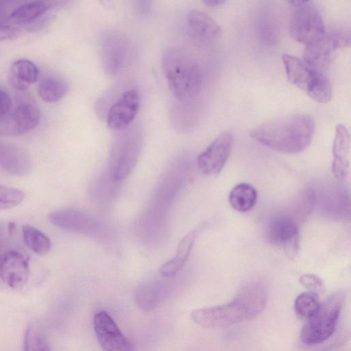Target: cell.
<instances>
[{
    "mask_svg": "<svg viewBox=\"0 0 351 351\" xmlns=\"http://www.w3.org/2000/svg\"><path fill=\"white\" fill-rule=\"evenodd\" d=\"M314 129L311 116L294 114L264 122L252 130L250 136L272 149L294 154L308 147Z\"/></svg>",
    "mask_w": 351,
    "mask_h": 351,
    "instance_id": "obj_1",
    "label": "cell"
},
{
    "mask_svg": "<svg viewBox=\"0 0 351 351\" xmlns=\"http://www.w3.org/2000/svg\"><path fill=\"white\" fill-rule=\"evenodd\" d=\"M162 69L174 97L181 102L192 101L202 87V72L195 58L181 47L167 48L162 57Z\"/></svg>",
    "mask_w": 351,
    "mask_h": 351,
    "instance_id": "obj_2",
    "label": "cell"
},
{
    "mask_svg": "<svg viewBox=\"0 0 351 351\" xmlns=\"http://www.w3.org/2000/svg\"><path fill=\"white\" fill-rule=\"evenodd\" d=\"M345 300L343 291L329 295L316 313L304 325L300 332L301 341L306 345H317L328 339L334 333Z\"/></svg>",
    "mask_w": 351,
    "mask_h": 351,
    "instance_id": "obj_3",
    "label": "cell"
},
{
    "mask_svg": "<svg viewBox=\"0 0 351 351\" xmlns=\"http://www.w3.org/2000/svg\"><path fill=\"white\" fill-rule=\"evenodd\" d=\"M289 32L297 42L308 46L322 40L326 29L322 15L313 1H290Z\"/></svg>",
    "mask_w": 351,
    "mask_h": 351,
    "instance_id": "obj_4",
    "label": "cell"
},
{
    "mask_svg": "<svg viewBox=\"0 0 351 351\" xmlns=\"http://www.w3.org/2000/svg\"><path fill=\"white\" fill-rule=\"evenodd\" d=\"M192 320L205 328H224L255 318L242 297L237 294L228 303L195 309L191 313Z\"/></svg>",
    "mask_w": 351,
    "mask_h": 351,
    "instance_id": "obj_5",
    "label": "cell"
},
{
    "mask_svg": "<svg viewBox=\"0 0 351 351\" xmlns=\"http://www.w3.org/2000/svg\"><path fill=\"white\" fill-rule=\"evenodd\" d=\"M40 111L32 95L25 91H15L14 104L10 111L0 118V135L26 133L39 123Z\"/></svg>",
    "mask_w": 351,
    "mask_h": 351,
    "instance_id": "obj_6",
    "label": "cell"
},
{
    "mask_svg": "<svg viewBox=\"0 0 351 351\" xmlns=\"http://www.w3.org/2000/svg\"><path fill=\"white\" fill-rule=\"evenodd\" d=\"M141 140L138 132H125L114 143L110 158V175L114 182L126 178L134 169L141 152Z\"/></svg>",
    "mask_w": 351,
    "mask_h": 351,
    "instance_id": "obj_7",
    "label": "cell"
},
{
    "mask_svg": "<svg viewBox=\"0 0 351 351\" xmlns=\"http://www.w3.org/2000/svg\"><path fill=\"white\" fill-rule=\"evenodd\" d=\"M49 220L53 226L72 232L95 237L104 234V227L99 220L77 208L54 210L49 214Z\"/></svg>",
    "mask_w": 351,
    "mask_h": 351,
    "instance_id": "obj_8",
    "label": "cell"
},
{
    "mask_svg": "<svg viewBox=\"0 0 351 351\" xmlns=\"http://www.w3.org/2000/svg\"><path fill=\"white\" fill-rule=\"evenodd\" d=\"M30 274L29 258L16 247L5 246L0 250V281L12 289H21Z\"/></svg>",
    "mask_w": 351,
    "mask_h": 351,
    "instance_id": "obj_9",
    "label": "cell"
},
{
    "mask_svg": "<svg viewBox=\"0 0 351 351\" xmlns=\"http://www.w3.org/2000/svg\"><path fill=\"white\" fill-rule=\"evenodd\" d=\"M267 241L281 247L290 258H293L299 250V230L295 220L287 215L272 218L265 229Z\"/></svg>",
    "mask_w": 351,
    "mask_h": 351,
    "instance_id": "obj_10",
    "label": "cell"
},
{
    "mask_svg": "<svg viewBox=\"0 0 351 351\" xmlns=\"http://www.w3.org/2000/svg\"><path fill=\"white\" fill-rule=\"evenodd\" d=\"M93 327L104 351H134L133 343L121 332L108 313H97L93 318Z\"/></svg>",
    "mask_w": 351,
    "mask_h": 351,
    "instance_id": "obj_11",
    "label": "cell"
},
{
    "mask_svg": "<svg viewBox=\"0 0 351 351\" xmlns=\"http://www.w3.org/2000/svg\"><path fill=\"white\" fill-rule=\"evenodd\" d=\"M234 143L232 133L226 132L218 136L197 158L200 171L206 175L220 173L230 154Z\"/></svg>",
    "mask_w": 351,
    "mask_h": 351,
    "instance_id": "obj_12",
    "label": "cell"
},
{
    "mask_svg": "<svg viewBox=\"0 0 351 351\" xmlns=\"http://www.w3.org/2000/svg\"><path fill=\"white\" fill-rule=\"evenodd\" d=\"M140 108V97L135 89L123 92L113 103L107 114V124L113 130H125L136 118Z\"/></svg>",
    "mask_w": 351,
    "mask_h": 351,
    "instance_id": "obj_13",
    "label": "cell"
},
{
    "mask_svg": "<svg viewBox=\"0 0 351 351\" xmlns=\"http://www.w3.org/2000/svg\"><path fill=\"white\" fill-rule=\"evenodd\" d=\"M282 63L288 80L306 94L324 74L323 71L309 66L303 59L285 53Z\"/></svg>",
    "mask_w": 351,
    "mask_h": 351,
    "instance_id": "obj_14",
    "label": "cell"
},
{
    "mask_svg": "<svg viewBox=\"0 0 351 351\" xmlns=\"http://www.w3.org/2000/svg\"><path fill=\"white\" fill-rule=\"evenodd\" d=\"M0 168L16 176H25L32 171L27 153L21 147L0 141Z\"/></svg>",
    "mask_w": 351,
    "mask_h": 351,
    "instance_id": "obj_15",
    "label": "cell"
},
{
    "mask_svg": "<svg viewBox=\"0 0 351 351\" xmlns=\"http://www.w3.org/2000/svg\"><path fill=\"white\" fill-rule=\"evenodd\" d=\"M350 151V136L347 128L342 124L336 127L332 144L333 160L332 170L335 177L341 180L348 174Z\"/></svg>",
    "mask_w": 351,
    "mask_h": 351,
    "instance_id": "obj_16",
    "label": "cell"
},
{
    "mask_svg": "<svg viewBox=\"0 0 351 351\" xmlns=\"http://www.w3.org/2000/svg\"><path fill=\"white\" fill-rule=\"evenodd\" d=\"M125 40L117 36L106 38L101 46V58L106 71L114 75L122 68L127 55Z\"/></svg>",
    "mask_w": 351,
    "mask_h": 351,
    "instance_id": "obj_17",
    "label": "cell"
},
{
    "mask_svg": "<svg viewBox=\"0 0 351 351\" xmlns=\"http://www.w3.org/2000/svg\"><path fill=\"white\" fill-rule=\"evenodd\" d=\"M39 70L36 65L27 59H19L10 66L8 82L15 91H25L38 78Z\"/></svg>",
    "mask_w": 351,
    "mask_h": 351,
    "instance_id": "obj_18",
    "label": "cell"
},
{
    "mask_svg": "<svg viewBox=\"0 0 351 351\" xmlns=\"http://www.w3.org/2000/svg\"><path fill=\"white\" fill-rule=\"evenodd\" d=\"M195 237V230H191L180 241L175 256L165 263L160 269L162 276L173 277L182 269L190 255Z\"/></svg>",
    "mask_w": 351,
    "mask_h": 351,
    "instance_id": "obj_19",
    "label": "cell"
},
{
    "mask_svg": "<svg viewBox=\"0 0 351 351\" xmlns=\"http://www.w3.org/2000/svg\"><path fill=\"white\" fill-rule=\"evenodd\" d=\"M188 26L197 36L211 40L220 37L221 29L219 25L208 14L194 10L186 18Z\"/></svg>",
    "mask_w": 351,
    "mask_h": 351,
    "instance_id": "obj_20",
    "label": "cell"
},
{
    "mask_svg": "<svg viewBox=\"0 0 351 351\" xmlns=\"http://www.w3.org/2000/svg\"><path fill=\"white\" fill-rule=\"evenodd\" d=\"M51 6L52 3L49 1H25L12 10L8 19L12 24H27L41 16Z\"/></svg>",
    "mask_w": 351,
    "mask_h": 351,
    "instance_id": "obj_21",
    "label": "cell"
},
{
    "mask_svg": "<svg viewBox=\"0 0 351 351\" xmlns=\"http://www.w3.org/2000/svg\"><path fill=\"white\" fill-rule=\"evenodd\" d=\"M165 291V287L158 282L141 285L134 292L135 303L145 311L152 310L161 302Z\"/></svg>",
    "mask_w": 351,
    "mask_h": 351,
    "instance_id": "obj_22",
    "label": "cell"
},
{
    "mask_svg": "<svg viewBox=\"0 0 351 351\" xmlns=\"http://www.w3.org/2000/svg\"><path fill=\"white\" fill-rule=\"evenodd\" d=\"M257 200V191L248 183H240L230 193L229 202L231 206L239 212L250 210Z\"/></svg>",
    "mask_w": 351,
    "mask_h": 351,
    "instance_id": "obj_23",
    "label": "cell"
},
{
    "mask_svg": "<svg viewBox=\"0 0 351 351\" xmlns=\"http://www.w3.org/2000/svg\"><path fill=\"white\" fill-rule=\"evenodd\" d=\"M69 90L67 83L56 77H46L39 83L38 93L41 99L47 103H55L62 99Z\"/></svg>",
    "mask_w": 351,
    "mask_h": 351,
    "instance_id": "obj_24",
    "label": "cell"
},
{
    "mask_svg": "<svg viewBox=\"0 0 351 351\" xmlns=\"http://www.w3.org/2000/svg\"><path fill=\"white\" fill-rule=\"evenodd\" d=\"M23 351H52L43 328L38 323H29L25 330Z\"/></svg>",
    "mask_w": 351,
    "mask_h": 351,
    "instance_id": "obj_25",
    "label": "cell"
},
{
    "mask_svg": "<svg viewBox=\"0 0 351 351\" xmlns=\"http://www.w3.org/2000/svg\"><path fill=\"white\" fill-rule=\"evenodd\" d=\"M23 238L26 245L39 255L47 254L51 248L49 238L35 227L25 225L22 228Z\"/></svg>",
    "mask_w": 351,
    "mask_h": 351,
    "instance_id": "obj_26",
    "label": "cell"
},
{
    "mask_svg": "<svg viewBox=\"0 0 351 351\" xmlns=\"http://www.w3.org/2000/svg\"><path fill=\"white\" fill-rule=\"evenodd\" d=\"M320 302L318 295L314 291H306L297 296L294 302V309L300 317L308 319L317 311Z\"/></svg>",
    "mask_w": 351,
    "mask_h": 351,
    "instance_id": "obj_27",
    "label": "cell"
},
{
    "mask_svg": "<svg viewBox=\"0 0 351 351\" xmlns=\"http://www.w3.org/2000/svg\"><path fill=\"white\" fill-rule=\"evenodd\" d=\"M25 193L16 188L0 184V210H8L20 204Z\"/></svg>",
    "mask_w": 351,
    "mask_h": 351,
    "instance_id": "obj_28",
    "label": "cell"
},
{
    "mask_svg": "<svg viewBox=\"0 0 351 351\" xmlns=\"http://www.w3.org/2000/svg\"><path fill=\"white\" fill-rule=\"evenodd\" d=\"M16 33L17 29L8 18L0 17V43L14 38Z\"/></svg>",
    "mask_w": 351,
    "mask_h": 351,
    "instance_id": "obj_29",
    "label": "cell"
},
{
    "mask_svg": "<svg viewBox=\"0 0 351 351\" xmlns=\"http://www.w3.org/2000/svg\"><path fill=\"white\" fill-rule=\"evenodd\" d=\"M299 282L304 287L312 291L313 290L321 289L324 285L323 281L319 276L311 274L302 275L300 276Z\"/></svg>",
    "mask_w": 351,
    "mask_h": 351,
    "instance_id": "obj_30",
    "label": "cell"
},
{
    "mask_svg": "<svg viewBox=\"0 0 351 351\" xmlns=\"http://www.w3.org/2000/svg\"><path fill=\"white\" fill-rule=\"evenodd\" d=\"M12 101L10 95L0 88V118L6 115L11 110Z\"/></svg>",
    "mask_w": 351,
    "mask_h": 351,
    "instance_id": "obj_31",
    "label": "cell"
},
{
    "mask_svg": "<svg viewBox=\"0 0 351 351\" xmlns=\"http://www.w3.org/2000/svg\"><path fill=\"white\" fill-rule=\"evenodd\" d=\"M11 3V1H0V17L8 18L6 14V10H7L8 5H9V3Z\"/></svg>",
    "mask_w": 351,
    "mask_h": 351,
    "instance_id": "obj_32",
    "label": "cell"
},
{
    "mask_svg": "<svg viewBox=\"0 0 351 351\" xmlns=\"http://www.w3.org/2000/svg\"><path fill=\"white\" fill-rule=\"evenodd\" d=\"M203 2L209 7H216L225 3L222 0H204Z\"/></svg>",
    "mask_w": 351,
    "mask_h": 351,
    "instance_id": "obj_33",
    "label": "cell"
}]
</instances>
